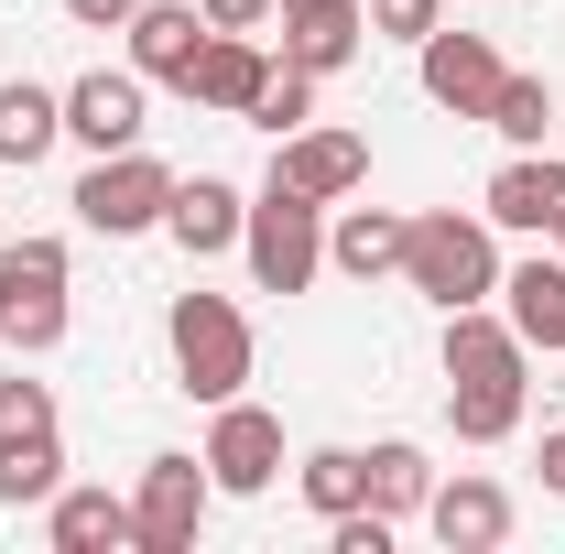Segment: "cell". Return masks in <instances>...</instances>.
Here are the masks:
<instances>
[{
  "label": "cell",
  "instance_id": "1",
  "mask_svg": "<svg viewBox=\"0 0 565 554\" xmlns=\"http://www.w3.org/2000/svg\"><path fill=\"white\" fill-rule=\"evenodd\" d=\"M522 370H533V348L511 338V316H490V305L446 316V424H457V446H500L522 424V392H533Z\"/></svg>",
  "mask_w": 565,
  "mask_h": 554
},
{
  "label": "cell",
  "instance_id": "2",
  "mask_svg": "<svg viewBox=\"0 0 565 554\" xmlns=\"http://www.w3.org/2000/svg\"><path fill=\"white\" fill-rule=\"evenodd\" d=\"M163 348H174V381L196 392V403H239V381H250V316L228 305V294H174V316H163Z\"/></svg>",
  "mask_w": 565,
  "mask_h": 554
},
{
  "label": "cell",
  "instance_id": "3",
  "mask_svg": "<svg viewBox=\"0 0 565 554\" xmlns=\"http://www.w3.org/2000/svg\"><path fill=\"white\" fill-rule=\"evenodd\" d=\"M403 283L435 294L446 316L457 305H490L500 294V251H490V217H457V207H424L403 228Z\"/></svg>",
  "mask_w": 565,
  "mask_h": 554
},
{
  "label": "cell",
  "instance_id": "4",
  "mask_svg": "<svg viewBox=\"0 0 565 554\" xmlns=\"http://www.w3.org/2000/svg\"><path fill=\"white\" fill-rule=\"evenodd\" d=\"M239 251H250V283L262 294H305V283L327 273V207L294 196V185H262L250 217H239Z\"/></svg>",
  "mask_w": 565,
  "mask_h": 554
},
{
  "label": "cell",
  "instance_id": "5",
  "mask_svg": "<svg viewBox=\"0 0 565 554\" xmlns=\"http://www.w3.org/2000/svg\"><path fill=\"white\" fill-rule=\"evenodd\" d=\"M98 239H141V228H163V207H174V163H152V152H98L87 174H76V196H66Z\"/></svg>",
  "mask_w": 565,
  "mask_h": 554
},
{
  "label": "cell",
  "instance_id": "6",
  "mask_svg": "<svg viewBox=\"0 0 565 554\" xmlns=\"http://www.w3.org/2000/svg\"><path fill=\"white\" fill-rule=\"evenodd\" d=\"M207 500H217L207 457H152L141 489H131V544L141 554H185V544H196V522H207Z\"/></svg>",
  "mask_w": 565,
  "mask_h": 554
},
{
  "label": "cell",
  "instance_id": "7",
  "mask_svg": "<svg viewBox=\"0 0 565 554\" xmlns=\"http://www.w3.org/2000/svg\"><path fill=\"white\" fill-rule=\"evenodd\" d=\"M207 479L228 489V500H262V489L282 479V424L262 414V403H217V424H207Z\"/></svg>",
  "mask_w": 565,
  "mask_h": 554
},
{
  "label": "cell",
  "instance_id": "8",
  "mask_svg": "<svg viewBox=\"0 0 565 554\" xmlns=\"http://www.w3.org/2000/svg\"><path fill=\"white\" fill-rule=\"evenodd\" d=\"M500 76H511V66H500L490 33H446V22L424 33V98H435V109H457V120H490Z\"/></svg>",
  "mask_w": 565,
  "mask_h": 554
},
{
  "label": "cell",
  "instance_id": "9",
  "mask_svg": "<svg viewBox=\"0 0 565 554\" xmlns=\"http://www.w3.org/2000/svg\"><path fill=\"white\" fill-rule=\"evenodd\" d=\"M273 185L316 196V207H338V196L370 185V141H359V131H282L273 141Z\"/></svg>",
  "mask_w": 565,
  "mask_h": 554
},
{
  "label": "cell",
  "instance_id": "10",
  "mask_svg": "<svg viewBox=\"0 0 565 554\" xmlns=\"http://www.w3.org/2000/svg\"><path fill=\"white\" fill-rule=\"evenodd\" d=\"M490 228H522V239H555V217H565V163L555 152H511L490 174Z\"/></svg>",
  "mask_w": 565,
  "mask_h": 554
},
{
  "label": "cell",
  "instance_id": "11",
  "mask_svg": "<svg viewBox=\"0 0 565 554\" xmlns=\"http://www.w3.org/2000/svg\"><path fill=\"white\" fill-rule=\"evenodd\" d=\"M359 33H370L359 0H282V66H305V76L359 66Z\"/></svg>",
  "mask_w": 565,
  "mask_h": 554
},
{
  "label": "cell",
  "instance_id": "12",
  "mask_svg": "<svg viewBox=\"0 0 565 554\" xmlns=\"http://www.w3.org/2000/svg\"><path fill=\"white\" fill-rule=\"evenodd\" d=\"M120 33H131V66L163 76V87H185L196 55H207V11H196V0H141Z\"/></svg>",
  "mask_w": 565,
  "mask_h": 554
},
{
  "label": "cell",
  "instance_id": "13",
  "mask_svg": "<svg viewBox=\"0 0 565 554\" xmlns=\"http://www.w3.org/2000/svg\"><path fill=\"white\" fill-rule=\"evenodd\" d=\"M66 141H87V152H131L141 141V66H98L66 87Z\"/></svg>",
  "mask_w": 565,
  "mask_h": 554
},
{
  "label": "cell",
  "instance_id": "14",
  "mask_svg": "<svg viewBox=\"0 0 565 554\" xmlns=\"http://www.w3.org/2000/svg\"><path fill=\"white\" fill-rule=\"evenodd\" d=\"M262 76H273V55H262L250 33H207V55H196V76H185V98H196V109H217V120H250Z\"/></svg>",
  "mask_w": 565,
  "mask_h": 554
},
{
  "label": "cell",
  "instance_id": "15",
  "mask_svg": "<svg viewBox=\"0 0 565 554\" xmlns=\"http://www.w3.org/2000/svg\"><path fill=\"white\" fill-rule=\"evenodd\" d=\"M424 522H435L446 554H490L500 533H511V489L500 479H446L435 500H424Z\"/></svg>",
  "mask_w": 565,
  "mask_h": 554
},
{
  "label": "cell",
  "instance_id": "16",
  "mask_svg": "<svg viewBox=\"0 0 565 554\" xmlns=\"http://www.w3.org/2000/svg\"><path fill=\"white\" fill-rule=\"evenodd\" d=\"M239 217H250V196L228 185V174H174V207H163V228L207 262V251H228L239 239Z\"/></svg>",
  "mask_w": 565,
  "mask_h": 554
},
{
  "label": "cell",
  "instance_id": "17",
  "mask_svg": "<svg viewBox=\"0 0 565 554\" xmlns=\"http://www.w3.org/2000/svg\"><path fill=\"white\" fill-rule=\"evenodd\" d=\"M500 294H511V338L544 348V359H565V251H555V262L500 273Z\"/></svg>",
  "mask_w": 565,
  "mask_h": 554
},
{
  "label": "cell",
  "instance_id": "18",
  "mask_svg": "<svg viewBox=\"0 0 565 554\" xmlns=\"http://www.w3.org/2000/svg\"><path fill=\"white\" fill-rule=\"evenodd\" d=\"M403 228H414V217H392V207H349L338 228H327V273H349V283L403 273Z\"/></svg>",
  "mask_w": 565,
  "mask_h": 554
},
{
  "label": "cell",
  "instance_id": "19",
  "mask_svg": "<svg viewBox=\"0 0 565 554\" xmlns=\"http://www.w3.org/2000/svg\"><path fill=\"white\" fill-rule=\"evenodd\" d=\"M66 141V98L33 76H0V163H44Z\"/></svg>",
  "mask_w": 565,
  "mask_h": 554
},
{
  "label": "cell",
  "instance_id": "20",
  "mask_svg": "<svg viewBox=\"0 0 565 554\" xmlns=\"http://www.w3.org/2000/svg\"><path fill=\"white\" fill-rule=\"evenodd\" d=\"M44 511H55V554H109V544H131V500H120V489H55Z\"/></svg>",
  "mask_w": 565,
  "mask_h": 554
},
{
  "label": "cell",
  "instance_id": "21",
  "mask_svg": "<svg viewBox=\"0 0 565 554\" xmlns=\"http://www.w3.org/2000/svg\"><path fill=\"white\" fill-rule=\"evenodd\" d=\"M424 500H435V468H424V446H370V511L414 522Z\"/></svg>",
  "mask_w": 565,
  "mask_h": 554
},
{
  "label": "cell",
  "instance_id": "22",
  "mask_svg": "<svg viewBox=\"0 0 565 554\" xmlns=\"http://www.w3.org/2000/svg\"><path fill=\"white\" fill-rule=\"evenodd\" d=\"M294 489L338 522V511H359V500H370V457H359V446H316V457L294 468Z\"/></svg>",
  "mask_w": 565,
  "mask_h": 554
},
{
  "label": "cell",
  "instance_id": "23",
  "mask_svg": "<svg viewBox=\"0 0 565 554\" xmlns=\"http://www.w3.org/2000/svg\"><path fill=\"white\" fill-rule=\"evenodd\" d=\"M66 489V435H22V446H0V500L22 511V500H55Z\"/></svg>",
  "mask_w": 565,
  "mask_h": 554
},
{
  "label": "cell",
  "instance_id": "24",
  "mask_svg": "<svg viewBox=\"0 0 565 554\" xmlns=\"http://www.w3.org/2000/svg\"><path fill=\"white\" fill-rule=\"evenodd\" d=\"M544 120H555V87H544V76H500L490 131L511 141V152H544Z\"/></svg>",
  "mask_w": 565,
  "mask_h": 554
},
{
  "label": "cell",
  "instance_id": "25",
  "mask_svg": "<svg viewBox=\"0 0 565 554\" xmlns=\"http://www.w3.org/2000/svg\"><path fill=\"white\" fill-rule=\"evenodd\" d=\"M0 338L22 348V359H44V348L66 338V294H0Z\"/></svg>",
  "mask_w": 565,
  "mask_h": 554
},
{
  "label": "cell",
  "instance_id": "26",
  "mask_svg": "<svg viewBox=\"0 0 565 554\" xmlns=\"http://www.w3.org/2000/svg\"><path fill=\"white\" fill-rule=\"evenodd\" d=\"M0 294H66V239H0Z\"/></svg>",
  "mask_w": 565,
  "mask_h": 554
},
{
  "label": "cell",
  "instance_id": "27",
  "mask_svg": "<svg viewBox=\"0 0 565 554\" xmlns=\"http://www.w3.org/2000/svg\"><path fill=\"white\" fill-rule=\"evenodd\" d=\"M250 120H262V131H305V120H316V76H305V66H273V76H262V98H250Z\"/></svg>",
  "mask_w": 565,
  "mask_h": 554
},
{
  "label": "cell",
  "instance_id": "28",
  "mask_svg": "<svg viewBox=\"0 0 565 554\" xmlns=\"http://www.w3.org/2000/svg\"><path fill=\"white\" fill-rule=\"evenodd\" d=\"M22 435H55V392L44 381H0V446H22Z\"/></svg>",
  "mask_w": 565,
  "mask_h": 554
},
{
  "label": "cell",
  "instance_id": "29",
  "mask_svg": "<svg viewBox=\"0 0 565 554\" xmlns=\"http://www.w3.org/2000/svg\"><path fill=\"white\" fill-rule=\"evenodd\" d=\"M359 11H370V33H403V44H424L446 22V0H359Z\"/></svg>",
  "mask_w": 565,
  "mask_h": 554
},
{
  "label": "cell",
  "instance_id": "30",
  "mask_svg": "<svg viewBox=\"0 0 565 554\" xmlns=\"http://www.w3.org/2000/svg\"><path fill=\"white\" fill-rule=\"evenodd\" d=\"M196 11H207V33H262L282 0H196Z\"/></svg>",
  "mask_w": 565,
  "mask_h": 554
},
{
  "label": "cell",
  "instance_id": "31",
  "mask_svg": "<svg viewBox=\"0 0 565 554\" xmlns=\"http://www.w3.org/2000/svg\"><path fill=\"white\" fill-rule=\"evenodd\" d=\"M141 0H66V22H87V33H120Z\"/></svg>",
  "mask_w": 565,
  "mask_h": 554
},
{
  "label": "cell",
  "instance_id": "32",
  "mask_svg": "<svg viewBox=\"0 0 565 554\" xmlns=\"http://www.w3.org/2000/svg\"><path fill=\"white\" fill-rule=\"evenodd\" d=\"M544 489L565 500V435H544Z\"/></svg>",
  "mask_w": 565,
  "mask_h": 554
},
{
  "label": "cell",
  "instance_id": "33",
  "mask_svg": "<svg viewBox=\"0 0 565 554\" xmlns=\"http://www.w3.org/2000/svg\"><path fill=\"white\" fill-rule=\"evenodd\" d=\"M555 251H565V217H555Z\"/></svg>",
  "mask_w": 565,
  "mask_h": 554
}]
</instances>
